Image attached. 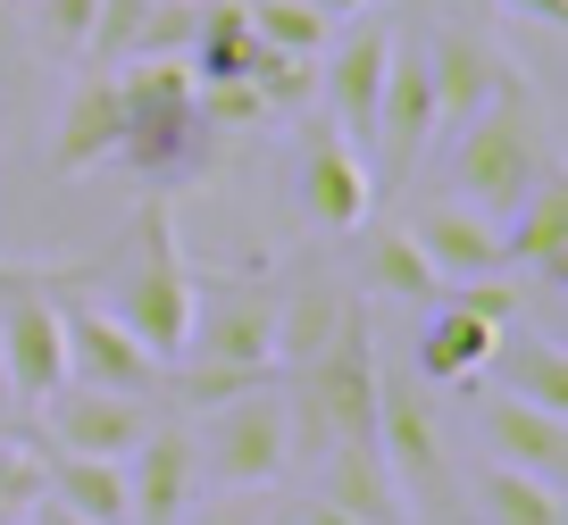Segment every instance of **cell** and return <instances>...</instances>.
<instances>
[{
    "mask_svg": "<svg viewBox=\"0 0 568 525\" xmlns=\"http://www.w3.org/2000/svg\"><path fill=\"white\" fill-rule=\"evenodd\" d=\"M376 326H368V300L343 309V326L318 342V359L284 368V425H293V459H318L326 442H376Z\"/></svg>",
    "mask_w": 568,
    "mask_h": 525,
    "instance_id": "6da1fadb",
    "label": "cell"
},
{
    "mask_svg": "<svg viewBox=\"0 0 568 525\" xmlns=\"http://www.w3.org/2000/svg\"><path fill=\"white\" fill-rule=\"evenodd\" d=\"M444 142H452V200H468L477 217H510L544 175H560L551 125H544V109H535L527 84H501L494 101L468 125H452Z\"/></svg>",
    "mask_w": 568,
    "mask_h": 525,
    "instance_id": "7a4b0ae2",
    "label": "cell"
},
{
    "mask_svg": "<svg viewBox=\"0 0 568 525\" xmlns=\"http://www.w3.org/2000/svg\"><path fill=\"white\" fill-rule=\"evenodd\" d=\"M118 101H125V125H118V158L109 167H134L142 184H184L210 158L217 134L201 125L184 59H134V68H118Z\"/></svg>",
    "mask_w": 568,
    "mask_h": 525,
    "instance_id": "3957f363",
    "label": "cell"
},
{
    "mask_svg": "<svg viewBox=\"0 0 568 525\" xmlns=\"http://www.w3.org/2000/svg\"><path fill=\"white\" fill-rule=\"evenodd\" d=\"M193 459H201V484L217 492H276L293 475V425H284V384L260 392H234V401L193 409Z\"/></svg>",
    "mask_w": 568,
    "mask_h": 525,
    "instance_id": "277c9868",
    "label": "cell"
},
{
    "mask_svg": "<svg viewBox=\"0 0 568 525\" xmlns=\"http://www.w3.org/2000/svg\"><path fill=\"white\" fill-rule=\"evenodd\" d=\"M184 317H193V259L176 243L168 200H142L134 243H125V284H118V326L134 333L160 368H176L184 350Z\"/></svg>",
    "mask_w": 568,
    "mask_h": 525,
    "instance_id": "5b68a950",
    "label": "cell"
},
{
    "mask_svg": "<svg viewBox=\"0 0 568 525\" xmlns=\"http://www.w3.org/2000/svg\"><path fill=\"white\" fill-rule=\"evenodd\" d=\"M176 359L276 375V276L267 267H193V317H184Z\"/></svg>",
    "mask_w": 568,
    "mask_h": 525,
    "instance_id": "8992f818",
    "label": "cell"
},
{
    "mask_svg": "<svg viewBox=\"0 0 568 525\" xmlns=\"http://www.w3.org/2000/svg\"><path fill=\"white\" fill-rule=\"evenodd\" d=\"M376 459H385V475L402 484L409 517H418V508H452V501H460L444 425H435V392H426L409 368H376Z\"/></svg>",
    "mask_w": 568,
    "mask_h": 525,
    "instance_id": "52a82bcc",
    "label": "cell"
},
{
    "mask_svg": "<svg viewBox=\"0 0 568 525\" xmlns=\"http://www.w3.org/2000/svg\"><path fill=\"white\" fill-rule=\"evenodd\" d=\"M59 292V350H68V384H92V392H134V401H160L168 392V368L134 333L118 326V309H101L92 292H75L68 276L51 284Z\"/></svg>",
    "mask_w": 568,
    "mask_h": 525,
    "instance_id": "ba28073f",
    "label": "cell"
},
{
    "mask_svg": "<svg viewBox=\"0 0 568 525\" xmlns=\"http://www.w3.org/2000/svg\"><path fill=\"white\" fill-rule=\"evenodd\" d=\"M393 18H352V25H335L326 34V51H318V101H326V117H335V134L352 142L359 158H368V142H376V101H385V68H393Z\"/></svg>",
    "mask_w": 568,
    "mask_h": 525,
    "instance_id": "9c48e42d",
    "label": "cell"
},
{
    "mask_svg": "<svg viewBox=\"0 0 568 525\" xmlns=\"http://www.w3.org/2000/svg\"><path fill=\"white\" fill-rule=\"evenodd\" d=\"M435 151V84H426V51L418 42H393L385 68V101H376V142H368V184L376 193H409V175Z\"/></svg>",
    "mask_w": 568,
    "mask_h": 525,
    "instance_id": "30bf717a",
    "label": "cell"
},
{
    "mask_svg": "<svg viewBox=\"0 0 568 525\" xmlns=\"http://www.w3.org/2000/svg\"><path fill=\"white\" fill-rule=\"evenodd\" d=\"M418 51H426V84H435V142H444L452 125H468L501 84H518V68L485 34H468V25H435Z\"/></svg>",
    "mask_w": 568,
    "mask_h": 525,
    "instance_id": "8fae6325",
    "label": "cell"
},
{
    "mask_svg": "<svg viewBox=\"0 0 568 525\" xmlns=\"http://www.w3.org/2000/svg\"><path fill=\"white\" fill-rule=\"evenodd\" d=\"M42 434H51V451H75V459H125L142 434H151V401L59 384L51 401H42Z\"/></svg>",
    "mask_w": 568,
    "mask_h": 525,
    "instance_id": "7c38bea8",
    "label": "cell"
},
{
    "mask_svg": "<svg viewBox=\"0 0 568 525\" xmlns=\"http://www.w3.org/2000/svg\"><path fill=\"white\" fill-rule=\"evenodd\" d=\"M201 501V459L184 425H151L125 451V525H176Z\"/></svg>",
    "mask_w": 568,
    "mask_h": 525,
    "instance_id": "4fadbf2b",
    "label": "cell"
},
{
    "mask_svg": "<svg viewBox=\"0 0 568 525\" xmlns=\"http://www.w3.org/2000/svg\"><path fill=\"white\" fill-rule=\"evenodd\" d=\"M402 226L418 234V250H426V267L444 276V292L468 284V276H501V226L477 217L468 200H418Z\"/></svg>",
    "mask_w": 568,
    "mask_h": 525,
    "instance_id": "5bb4252c",
    "label": "cell"
},
{
    "mask_svg": "<svg viewBox=\"0 0 568 525\" xmlns=\"http://www.w3.org/2000/svg\"><path fill=\"white\" fill-rule=\"evenodd\" d=\"M302 209L318 217L326 234L368 226L376 184H368V158H359L343 134H310V142H302Z\"/></svg>",
    "mask_w": 568,
    "mask_h": 525,
    "instance_id": "9a60e30c",
    "label": "cell"
},
{
    "mask_svg": "<svg viewBox=\"0 0 568 525\" xmlns=\"http://www.w3.org/2000/svg\"><path fill=\"white\" fill-rule=\"evenodd\" d=\"M494 342H501V326L468 317L460 300H435V309H426V333H418V368H409V375H418L426 392H477Z\"/></svg>",
    "mask_w": 568,
    "mask_h": 525,
    "instance_id": "2e32d148",
    "label": "cell"
},
{
    "mask_svg": "<svg viewBox=\"0 0 568 525\" xmlns=\"http://www.w3.org/2000/svg\"><path fill=\"white\" fill-rule=\"evenodd\" d=\"M477 434H485V451H494L501 467H518V475H544V484L568 475V418H551V409H535V401L494 392V401L477 409Z\"/></svg>",
    "mask_w": 568,
    "mask_h": 525,
    "instance_id": "e0dca14e",
    "label": "cell"
},
{
    "mask_svg": "<svg viewBox=\"0 0 568 525\" xmlns=\"http://www.w3.org/2000/svg\"><path fill=\"white\" fill-rule=\"evenodd\" d=\"M118 125H125V101H118V68H84L68 92V109H59V151L51 167L59 175H92L118 158Z\"/></svg>",
    "mask_w": 568,
    "mask_h": 525,
    "instance_id": "ac0fdd59",
    "label": "cell"
},
{
    "mask_svg": "<svg viewBox=\"0 0 568 525\" xmlns=\"http://www.w3.org/2000/svg\"><path fill=\"white\" fill-rule=\"evenodd\" d=\"M310 475H318V501H335L343 517H359V525H409V501H402V484L385 475L376 442H326V451L310 459Z\"/></svg>",
    "mask_w": 568,
    "mask_h": 525,
    "instance_id": "d6986e66",
    "label": "cell"
},
{
    "mask_svg": "<svg viewBox=\"0 0 568 525\" xmlns=\"http://www.w3.org/2000/svg\"><path fill=\"white\" fill-rule=\"evenodd\" d=\"M501 267H527L535 284H568V175H544L501 226Z\"/></svg>",
    "mask_w": 568,
    "mask_h": 525,
    "instance_id": "ffe728a7",
    "label": "cell"
},
{
    "mask_svg": "<svg viewBox=\"0 0 568 525\" xmlns=\"http://www.w3.org/2000/svg\"><path fill=\"white\" fill-rule=\"evenodd\" d=\"M352 292L359 300H418V309H435V300H444V276L426 267L418 234H409L402 217H385V226H368V243H359Z\"/></svg>",
    "mask_w": 568,
    "mask_h": 525,
    "instance_id": "44dd1931",
    "label": "cell"
},
{
    "mask_svg": "<svg viewBox=\"0 0 568 525\" xmlns=\"http://www.w3.org/2000/svg\"><path fill=\"white\" fill-rule=\"evenodd\" d=\"M485 375H494L510 401H535V409H551V418H568V350H560V333H501L494 359H485Z\"/></svg>",
    "mask_w": 568,
    "mask_h": 525,
    "instance_id": "7402d4cb",
    "label": "cell"
},
{
    "mask_svg": "<svg viewBox=\"0 0 568 525\" xmlns=\"http://www.w3.org/2000/svg\"><path fill=\"white\" fill-rule=\"evenodd\" d=\"M42 501L68 508V517H92V525H125V459L51 451L42 459Z\"/></svg>",
    "mask_w": 568,
    "mask_h": 525,
    "instance_id": "603a6c76",
    "label": "cell"
},
{
    "mask_svg": "<svg viewBox=\"0 0 568 525\" xmlns=\"http://www.w3.org/2000/svg\"><path fill=\"white\" fill-rule=\"evenodd\" d=\"M251 59H260V42H251L243 0H201L193 42H184V68H193V84H234V75H251Z\"/></svg>",
    "mask_w": 568,
    "mask_h": 525,
    "instance_id": "cb8c5ba5",
    "label": "cell"
},
{
    "mask_svg": "<svg viewBox=\"0 0 568 525\" xmlns=\"http://www.w3.org/2000/svg\"><path fill=\"white\" fill-rule=\"evenodd\" d=\"M477 517L485 525H560V484L544 475H518V467H485L477 475Z\"/></svg>",
    "mask_w": 568,
    "mask_h": 525,
    "instance_id": "d4e9b609",
    "label": "cell"
},
{
    "mask_svg": "<svg viewBox=\"0 0 568 525\" xmlns=\"http://www.w3.org/2000/svg\"><path fill=\"white\" fill-rule=\"evenodd\" d=\"M243 18H251V42H260V51H284V59H318L326 34H335L310 0H243Z\"/></svg>",
    "mask_w": 568,
    "mask_h": 525,
    "instance_id": "484cf974",
    "label": "cell"
},
{
    "mask_svg": "<svg viewBox=\"0 0 568 525\" xmlns=\"http://www.w3.org/2000/svg\"><path fill=\"white\" fill-rule=\"evenodd\" d=\"M42 459H51V451H18V442H0V525H26L42 508Z\"/></svg>",
    "mask_w": 568,
    "mask_h": 525,
    "instance_id": "4316f807",
    "label": "cell"
},
{
    "mask_svg": "<svg viewBox=\"0 0 568 525\" xmlns=\"http://www.w3.org/2000/svg\"><path fill=\"white\" fill-rule=\"evenodd\" d=\"M444 300H460L468 317H485V326H501V333L518 326V284L510 276H468V284H452Z\"/></svg>",
    "mask_w": 568,
    "mask_h": 525,
    "instance_id": "83f0119b",
    "label": "cell"
},
{
    "mask_svg": "<svg viewBox=\"0 0 568 525\" xmlns=\"http://www.w3.org/2000/svg\"><path fill=\"white\" fill-rule=\"evenodd\" d=\"M34 9H42V34H51L59 51H84L92 9H101V0H34Z\"/></svg>",
    "mask_w": 568,
    "mask_h": 525,
    "instance_id": "f1b7e54d",
    "label": "cell"
},
{
    "mask_svg": "<svg viewBox=\"0 0 568 525\" xmlns=\"http://www.w3.org/2000/svg\"><path fill=\"white\" fill-rule=\"evenodd\" d=\"M176 525H251V492H217V501H193Z\"/></svg>",
    "mask_w": 568,
    "mask_h": 525,
    "instance_id": "f546056e",
    "label": "cell"
},
{
    "mask_svg": "<svg viewBox=\"0 0 568 525\" xmlns=\"http://www.w3.org/2000/svg\"><path fill=\"white\" fill-rule=\"evenodd\" d=\"M477 9H501V18H527V25H568V0H477Z\"/></svg>",
    "mask_w": 568,
    "mask_h": 525,
    "instance_id": "4dcf8cb0",
    "label": "cell"
},
{
    "mask_svg": "<svg viewBox=\"0 0 568 525\" xmlns=\"http://www.w3.org/2000/svg\"><path fill=\"white\" fill-rule=\"evenodd\" d=\"M326 25H352V18H368V9H385V0H310Z\"/></svg>",
    "mask_w": 568,
    "mask_h": 525,
    "instance_id": "1f68e13d",
    "label": "cell"
},
{
    "mask_svg": "<svg viewBox=\"0 0 568 525\" xmlns=\"http://www.w3.org/2000/svg\"><path fill=\"white\" fill-rule=\"evenodd\" d=\"M293 525H359V517H343V508H335V501H318V492H310V501H302V508H293Z\"/></svg>",
    "mask_w": 568,
    "mask_h": 525,
    "instance_id": "d6a6232c",
    "label": "cell"
},
{
    "mask_svg": "<svg viewBox=\"0 0 568 525\" xmlns=\"http://www.w3.org/2000/svg\"><path fill=\"white\" fill-rule=\"evenodd\" d=\"M34 525H92V517H68V508H51V501H42V517Z\"/></svg>",
    "mask_w": 568,
    "mask_h": 525,
    "instance_id": "836d02e7",
    "label": "cell"
},
{
    "mask_svg": "<svg viewBox=\"0 0 568 525\" xmlns=\"http://www.w3.org/2000/svg\"><path fill=\"white\" fill-rule=\"evenodd\" d=\"M9 409H18V392H9V359H0V418H9Z\"/></svg>",
    "mask_w": 568,
    "mask_h": 525,
    "instance_id": "e575fe53",
    "label": "cell"
},
{
    "mask_svg": "<svg viewBox=\"0 0 568 525\" xmlns=\"http://www.w3.org/2000/svg\"><path fill=\"white\" fill-rule=\"evenodd\" d=\"M26 525H34V517H26Z\"/></svg>",
    "mask_w": 568,
    "mask_h": 525,
    "instance_id": "d590c367",
    "label": "cell"
}]
</instances>
